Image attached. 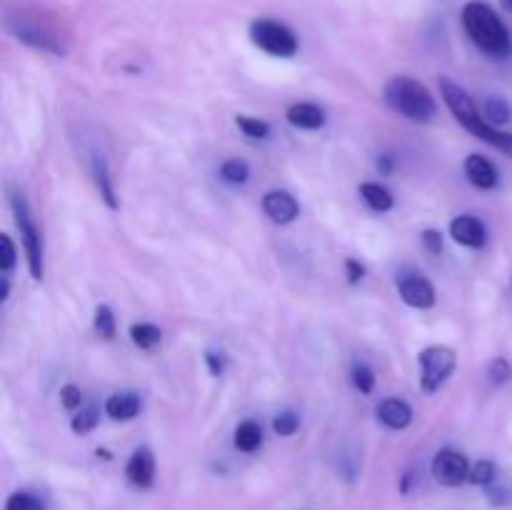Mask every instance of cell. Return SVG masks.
I'll return each mask as SVG.
<instances>
[{"mask_svg": "<svg viewBox=\"0 0 512 510\" xmlns=\"http://www.w3.org/2000/svg\"><path fill=\"white\" fill-rule=\"evenodd\" d=\"M440 95H443L445 105H448L450 113L455 115V120H458L468 133H473L475 138L493 145V148H498L500 153H505L508 158H512V133H503L500 128L490 125L488 120H485V115H480L478 105L473 103V98H470L458 83H453V80L448 78H440Z\"/></svg>", "mask_w": 512, "mask_h": 510, "instance_id": "6da1fadb", "label": "cell"}, {"mask_svg": "<svg viewBox=\"0 0 512 510\" xmlns=\"http://www.w3.org/2000/svg\"><path fill=\"white\" fill-rule=\"evenodd\" d=\"M465 33L470 35L475 45L490 58H510L512 55V38L508 25L500 20V15L490 8L488 3H468L463 10Z\"/></svg>", "mask_w": 512, "mask_h": 510, "instance_id": "7a4b0ae2", "label": "cell"}, {"mask_svg": "<svg viewBox=\"0 0 512 510\" xmlns=\"http://www.w3.org/2000/svg\"><path fill=\"white\" fill-rule=\"evenodd\" d=\"M383 98L390 110H395L403 118L415 120V123H430L438 113L435 98L420 80L408 78V75H395L385 83Z\"/></svg>", "mask_w": 512, "mask_h": 510, "instance_id": "3957f363", "label": "cell"}, {"mask_svg": "<svg viewBox=\"0 0 512 510\" xmlns=\"http://www.w3.org/2000/svg\"><path fill=\"white\" fill-rule=\"evenodd\" d=\"M13 213L15 223H18L20 238H23L25 255H28V268L30 275L35 280H43L45 275V248H43V235H40V228L35 225L33 215H30L28 200H25L23 193H13Z\"/></svg>", "mask_w": 512, "mask_h": 510, "instance_id": "277c9868", "label": "cell"}, {"mask_svg": "<svg viewBox=\"0 0 512 510\" xmlns=\"http://www.w3.org/2000/svg\"><path fill=\"white\" fill-rule=\"evenodd\" d=\"M418 365L420 388L430 395L448 383L455 365H458V355H455V350L448 348V345H430V348H425L423 353H420Z\"/></svg>", "mask_w": 512, "mask_h": 510, "instance_id": "5b68a950", "label": "cell"}, {"mask_svg": "<svg viewBox=\"0 0 512 510\" xmlns=\"http://www.w3.org/2000/svg\"><path fill=\"white\" fill-rule=\"evenodd\" d=\"M250 38L265 53L275 55V58H293L298 53V38L288 25L278 23V20L260 18L250 25Z\"/></svg>", "mask_w": 512, "mask_h": 510, "instance_id": "8992f818", "label": "cell"}, {"mask_svg": "<svg viewBox=\"0 0 512 510\" xmlns=\"http://www.w3.org/2000/svg\"><path fill=\"white\" fill-rule=\"evenodd\" d=\"M470 468H473V465L468 463V458H465L460 450H453V448L440 450V453L433 458L435 480H438L440 485H448V488H458V485H463L465 480L470 478Z\"/></svg>", "mask_w": 512, "mask_h": 510, "instance_id": "52a82bcc", "label": "cell"}, {"mask_svg": "<svg viewBox=\"0 0 512 510\" xmlns=\"http://www.w3.org/2000/svg\"><path fill=\"white\" fill-rule=\"evenodd\" d=\"M398 293L410 308L428 310L435 305V288L425 275L420 273H403L398 278Z\"/></svg>", "mask_w": 512, "mask_h": 510, "instance_id": "ba28073f", "label": "cell"}, {"mask_svg": "<svg viewBox=\"0 0 512 510\" xmlns=\"http://www.w3.org/2000/svg\"><path fill=\"white\" fill-rule=\"evenodd\" d=\"M450 235H453L455 243L465 245V248L480 250L488 243V230H485L483 220H478L475 215H460L450 223Z\"/></svg>", "mask_w": 512, "mask_h": 510, "instance_id": "9c48e42d", "label": "cell"}, {"mask_svg": "<svg viewBox=\"0 0 512 510\" xmlns=\"http://www.w3.org/2000/svg\"><path fill=\"white\" fill-rule=\"evenodd\" d=\"M263 210L273 223L288 225L300 215V205L288 190H270L263 198Z\"/></svg>", "mask_w": 512, "mask_h": 510, "instance_id": "30bf717a", "label": "cell"}, {"mask_svg": "<svg viewBox=\"0 0 512 510\" xmlns=\"http://www.w3.org/2000/svg\"><path fill=\"white\" fill-rule=\"evenodd\" d=\"M125 475L135 488H150L155 480V455L150 448H138L125 465Z\"/></svg>", "mask_w": 512, "mask_h": 510, "instance_id": "8fae6325", "label": "cell"}, {"mask_svg": "<svg viewBox=\"0 0 512 510\" xmlns=\"http://www.w3.org/2000/svg\"><path fill=\"white\" fill-rule=\"evenodd\" d=\"M465 178L470 180V185H475V188L480 190H493L498 188L500 183L498 168H495L488 158H483V155L478 153L465 158Z\"/></svg>", "mask_w": 512, "mask_h": 510, "instance_id": "7c38bea8", "label": "cell"}, {"mask_svg": "<svg viewBox=\"0 0 512 510\" xmlns=\"http://www.w3.org/2000/svg\"><path fill=\"white\" fill-rule=\"evenodd\" d=\"M378 418L385 428L390 430H405L413 423V408L400 398H385L378 405Z\"/></svg>", "mask_w": 512, "mask_h": 510, "instance_id": "4fadbf2b", "label": "cell"}, {"mask_svg": "<svg viewBox=\"0 0 512 510\" xmlns=\"http://www.w3.org/2000/svg\"><path fill=\"white\" fill-rule=\"evenodd\" d=\"M285 118L298 130H320L325 125V110L315 103H295Z\"/></svg>", "mask_w": 512, "mask_h": 510, "instance_id": "5bb4252c", "label": "cell"}, {"mask_svg": "<svg viewBox=\"0 0 512 510\" xmlns=\"http://www.w3.org/2000/svg\"><path fill=\"white\" fill-rule=\"evenodd\" d=\"M140 408H143V400H140L138 393H130V390L113 393L105 400V413L113 420H133L140 413Z\"/></svg>", "mask_w": 512, "mask_h": 510, "instance_id": "9a60e30c", "label": "cell"}, {"mask_svg": "<svg viewBox=\"0 0 512 510\" xmlns=\"http://www.w3.org/2000/svg\"><path fill=\"white\" fill-rule=\"evenodd\" d=\"M263 445V428L255 420H243V423L235 428V448L243 450V453H255V450Z\"/></svg>", "mask_w": 512, "mask_h": 510, "instance_id": "2e32d148", "label": "cell"}, {"mask_svg": "<svg viewBox=\"0 0 512 510\" xmlns=\"http://www.w3.org/2000/svg\"><path fill=\"white\" fill-rule=\"evenodd\" d=\"M360 195H363L368 208L375 210V213H388V210H393V193L385 185L363 183L360 185Z\"/></svg>", "mask_w": 512, "mask_h": 510, "instance_id": "e0dca14e", "label": "cell"}, {"mask_svg": "<svg viewBox=\"0 0 512 510\" xmlns=\"http://www.w3.org/2000/svg\"><path fill=\"white\" fill-rule=\"evenodd\" d=\"M98 420H100L98 405L88 403L83 405V408H78V413H75L73 420H70V428H73V433L78 435H88L90 430L98 428Z\"/></svg>", "mask_w": 512, "mask_h": 510, "instance_id": "ac0fdd59", "label": "cell"}, {"mask_svg": "<svg viewBox=\"0 0 512 510\" xmlns=\"http://www.w3.org/2000/svg\"><path fill=\"white\" fill-rule=\"evenodd\" d=\"M483 115L490 125H495V128H498V125L508 123L512 110H510L508 100L500 98V95H490L483 105Z\"/></svg>", "mask_w": 512, "mask_h": 510, "instance_id": "d6986e66", "label": "cell"}, {"mask_svg": "<svg viewBox=\"0 0 512 510\" xmlns=\"http://www.w3.org/2000/svg\"><path fill=\"white\" fill-rule=\"evenodd\" d=\"M130 338H133V343L138 345L140 350H153L155 345L160 343V338H163V333H160V328H155L153 323H135L133 328H130Z\"/></svg>", "mask_w": 512, "mask_h": 510, "instance_id": "ffe728a7", "label": "cell"}, {"mask_svg": "<svg viewBox=\"0 0 512 510\" xmlns=\"http://www.w3.org/2000/svg\"><path fill=\"white\" fill-rule=\"evenodd\" d=\"M93 173H95V183H98L100 195L105 198V203H108L110 208H118L113 183H110V175H108V165H105V158H100V155L95 158V163H93Z\"/></svg>", "mask_w": 512, "mask_h": 510, "instance_id": "44dd1931", "label": "cell"}, {"mask_svg": "<svg viewBox=\"0 0 512 510\" xmlns=\"http://www.w3.org/2000/svg\"><path fill=\"white\" fill-rule=\"evenodd\" d=\"M220 175H223V180H228V183L245 185L250 180V165L240 158H230L220 165Z\"/></svg>", "mask_w": 512, "mask_h": 510, "instance_id": "7402d4cb", "label": "cell"}, {"mask_svg": "<svg viewBox=\"0 0 512 510\" xmlns=\"http://www.w3.org/2000/svg\"><path fill=\"white\" fill-rule=\"evenodd\" d=\"M95 333L100 335L103 340H113L115 338V315L108 305H98L95 308Z\"/></svg>", "mask_w": 512, "mask_h": 510, "instance_id": "603a6c76", "label": "cell"}, {"mask_svg": "<svg viewBox=\"0 0 512 510\" xmlns=\"http://www.w3.org/2000/svg\"><path fill=\"white\" fill-rule=\"evenodd\" d=\"M238 128L243 130V135H248V138L253 140H265L270 135V123H265V120L260 118H250V115H238Z\"/></svg>", "mask_w": 512, "mask_h": 510, "instance_id": "cb8c5ba5", "label": "cell"}, {"mask_svg": "<svg viewBox=\"0 0 512 510\" xmlns=\"http://www.w3.org/2000/svg\"><path fill=\"white\" fill-rule=\"evenodd\" d=\"M495 475H498V468H495L493 460H478V463L470 468V483L473 485H485V488H490V485L495 483Z\"/></svg>", "mask_w": 512, "mask_h": 510, "instance_id": "d4e9b609", "label": "cell"}, {"mask_svg": "<svg viewBox=\"0 0 512 510\" xmlns=\"http://www.w3.org/2000/svg\"><path fill=\"white\" fill-rule=\"evenodd\" d=\"M300 428V418L298 413H293V410H285V413H278L273 420V430L278 435H283V438H290V435L298 433Z\"/></svg>", "mask_w": 512, "mask_h": 510, "instance_id": "484cf974", "label": "cell"}, {"mask_svg": "<svg viewBox=\"0 0 512 510\" xmlns=\"http://www.w3.org/2000/svg\"><path fill=\"white\" fill-rule=\"evenodd\" d=\"M353 385H355V388H358L363 395L373 393V388H375V373H373V370H370V365H365V363H355V365H353Z\"/></svg>", "mask_w": 512, "mask_h": 510, "instance_id": "4316f807", "label": "cell"}, {"mask_svg": "<svg viewBox=\"0 0 512 510\" xmlns=\"http://www.w3.org/2000/svg\"><path fill=\"white\" fill-rule=\"evenodd\" d=\"M5 510H45L43 500L30 493H13L5 503Z\"/></svg>", "mask_w": 512, "mask_h": 510, "instance_id": "83f0119b", "label": "cell"}, {"mask_svg": "<svg viewBox=\"0 0 512 510\" xmlns=\"http://www.w3.org/2000/svg\"><path fill=\"white\" fill-rule=\"evenodd\" d=\"M15 260H18V255H15L13 240L3 233L0 235V270H3V275H8L15 268Z\"/></svg>", "mask_w": 512, "mask_h": 510, "instance_id": "f1b7e54d", "label": "cell"}, {"mask_svg": "<svg viewBox=\"0 0 512 510\" xmlns=\"http://www.w3.org/2000/svg\"><path fill=\"white\" fill-rule=\"evenodd\" d=\"M488 375H490V380H493L495 385L508 383V380L512 378V365L505 358H495L493 363H490Z\"/></svg>", "mask_w": 512, "mask_h": 510, "instance_id": "f546056e", "label": "cell"}, {"mask_svg": "<svg viewBox=\"0 0 512 510\" xmlns=\"http://www.w3.org/2000/svg\"><path fill=\"white\" fill-rule=\"evenodd\" d=\"M60 403L68 410L83 408V390L75 388V385H63V388H60Z\"/></svg>", "mask_w": 512, "mask_h": 510, "instance_id": "4dcf8cb0", "label": "cell"}, {"mask_svg": "<svg viewBox=\"0 0 512 510\" xmlns=\"http://www.w3.org/2000/svg\"><path fill=\"white\" fill-rule=\"evenodd\" d=\"M423 245L428 248V253L440 255V253H443V233H440V230L428 228L423 233Z\"/></svg>", "mask_w": 512, "mask_h": 510, "instance_id": "1f68e13d", "label": "cell"}, {"mask_svg": "<svg viewBox=\"0 0 512 510\" xmlns=\"http://www.w3.org/2000/svg\"><path fill=\"white\" fill-rule=\"evenodd\" d=\"M345 270H348V280L350 283H360V280H363V275H365V265L363 263H358V260H345Z\"/></svg>", "mask_w": 512, "mask_h": 510, "instance_id": "d6a6232c", "label": "cell"}, {"mask_svg": "<svg viewBox=\"0 0 512 510\" xmlns=\"http://www.w3.org/2000/svg\"><path fill=\"white\" fill-rule=\"evenodd\" d=\"M205 363H208L210 373L223 375L225 373V358L220 353H205Z\"/></svg>", "mask_w": 512, "mask_h": 510, "instance_id": "836d02e7", "label": "cell"}, {"mask_svg": "<svg viewBox=\"0 0 512 510\" xmlns=\"http://www.w3.org/2000/svg\"><path fill=\"white\" fill-rule=\"evenodd\" d=\"M378 170H380V175H390V173H393V158H390V155H380V158H378Z\"/></svg>", "mask_w": 512, "mask_h": 510, "instance_id": "e575fe53", "label": "cell"}, {"mask_svg": "<svg viewBox=\"0 0 512 510\" xmlns=\"http://www.w3.org/2000/svg\"><path fill=\"white\" fill-rule=\"evenodd\" d=\"M8 293H10L8 275H3V285H0V300H8Z\"/></svg>", "mask_w": 512, "mask_h": 510, "instance_id": "d590c367", "label": "cell"}, {"mask_svg": "<svg viewBox=\"0 0 512 510\" xmlns=\"http://www.w3.org/2000/svg\"><path fill=\"white\" fill-rule=\"evenodd\" d=\"M500 3H503L505 10H510V13H512V0H500Z\"/></svg>", "mask_w": 512, "mask_h": 510, "instance_id": "8d00e7d4", "label": "cell"}]
</instances>
